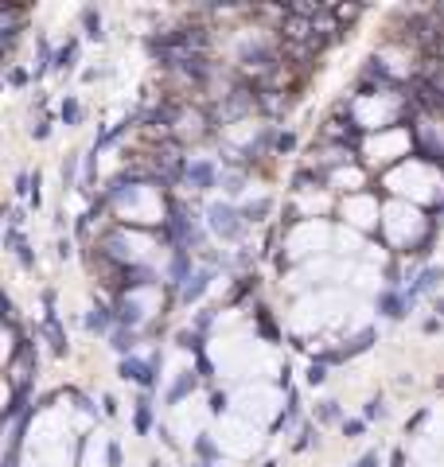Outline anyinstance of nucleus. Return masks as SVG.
Returning <instances> with one entry per match:
<instances>
[{
    "label": "nucleus",
    "mask_w": 444,
    "mask_h": 467,
    "mask_svg": "<svg viewBox=\"0 0 444 467\" xmlns=\"http://www.w3.org/2000/svg\"><path fill=\"white\" fill-rule=\"evenodd\" d=\"M378 308H382L390 320H398V315H406V308H409V300L406 296H398V292H382V300H378Z\"/></svg>",
    "instance_id": "nucleus-7"
},
{
    "label": "nucleus",
    "mask_w": 444,
    "mask_h": 467,
    "mask_svg": "<svg viewBox=\"0 0 444 467\" xmlns=\"http://www.w3.org/2000/svg\"><path fill=\"white\" fill-rule=\"evenodd\" d=\"M370 343H374V327L359 331V335L347 343V350H343V358H351V355H363V350H370Z\"/></svg>",
    "instance_id": "nucleus-12"
},
{
    "label": "nucleus",
    "mask_w": 444,
    "mask_h": 467,
    "mask_svg": "<svg viewBox=\"0 0 444 467\" xmlns=\"http://www.w3.org/2000/svg\"><path fill=\"white\" fill-rule=\"evenodd\" d=\"M0 28H4V36H20V28H23V8H4V12H0Z\"/></svg>",
    "instance_id": "nucleus-10"
},
{
    "label": "nucleus",
    "mask_w": 444,
    "mask_h": 467,
    "mask_svg": "<svg viewBox=\"0 0 444 467\" xmlns=\"http://www.w3.org/2000/svg\"><path fill=\"white\" fill-rule=\"evenodd\" d=\"M343 432H347V436H359V432H363V421H347L343 424Z\"/></svg>",
    "instance_id": "nucleus-30"
},
{
    "label": "nucleus",
    "mask_w": 444,
    "mask_h": 467,
    "mask_svg": "<svg viewBox=\"0 0 444 467\" xmlns=\"http://www.w3.org/2000/svg\"><path fill=\"white\" fill-rule=\"evenodd\" d=\"M133 343H137V339H133V331H117V335H113V347H117L125 358H129V350H133Z\"/></svg>",
    "instance_id": "nucleus-20"
},
{
    "label": "nucleus",
    "mask_w": 444,
    "mask_h": 467,
    "mask_svg": "<svg viewBox=\"0 0 444 467\" xmlns=\"http://www.w3.org/2000/svg\"><path fill=\"white\" fill-rule=\"evenodd\" d=\"M222 409H226V394H215L211 397V413H222Z\"/></svg>",
    "instance_id": "nucleus-29"
},
{
    "label": "nucleus",
    "mask_w": 444,
    "mask_h": 467,
    "mask_svg": "<svg viewBox=\"0 0 444 467\" xmlns=\"http://www.w3.org/2000/svg\"><path fill=\"white\" fill-rule=\"evenodd\" d=\"M242 63L245 66H253V70H265V66H273L277 63V55L269 51V47H242Z\"/></svg>",
    "instance_id": "nucleus-5"
},
{
    "label": "nucleus",
    "mask_w": 444,
    "mask_h": 467,
    "mask_svg": "<svg viewBox=\"0 0 444 467\" xmlns=\"http://www.w3.org/2000/svg\"><path fill=\"white\" fill-rule=\"evenodd\" d=\"M184 70L191 74V78H207V74H211V66H207V58H203V55H191V58L184 63Z\"/></svg>",
    "instance_id": "nucleus-16"
},
{
    "label": "nucleus",
    "mask_w": 444,
    "mask_h": 467,
    "mask_svg": "<svg viewBox=\"0 0 444 467\" xmlns=\"http://www.w3.org/2000/svg\"><path fill=\"white\" fill-rule=\"evenodd\" d=\"M339 416V409H335V402H324V409H319V421H335Z\"/></svg>",
    "instance_id": "nucleus-26"
},
{
    "label": "nucleus",
    "mask_w": 444,
    "mask_h": 467,
    "mask_svg": "<svg viewBox=\"0 0 444 467\" xmlns=\"http://www.w3.org/2000/svg\"><path fill=\"white\" fill-rule=\"evenodd\" d=\"M179 347H187V350H199V347H203L199 331H179Z\"/></svg>",
    "instance_id": "nucleus-22"
},
{
    "label": "nucleus",
    "mask_w": 444,
    "mask_h": 467,
    "mask_svg": "<svg viewBox=\"0 0 444 467\" xmlns=\"http://www.w3.org/2000/svg\"><path fill=\"white\" fill-rule=\"evenodd\" d=\"M63 121H67V125H74V121H78V102H74V98H70L67 105H63Z\"/></svg>",
    "instance_id": "nucleus-25"
},
{
    "label": "nucleus",
    "mask_w": 444,
    "mask_h": 467,
    "mask_svg": "<svg viewBox=\"0 0 444 467\" xmlns=\"http://www.w3.org/2000/svg\"><path fill=\"white\" fill-rule=\"evenodd\" d=\"M355 467H378V452H366V456H363V460H359V463H355Z\"/></svg>",
    "instance_id": "nucleus-31"
},
{
    "label": "nucleus",
    "mask_w": 444,
    "mask_h": 467,
    "mask_svg": "<svg viewBox=\"0 0 444 467\" xmlns=\"http://www.w3.org/2000/svg\"><path fill=\"white\" fill-rule=\"evenodd\" d=\"M335 16H339V20H355V16H359V4H347V8H339Z\"/></svg>",
    "instance_id": "nucleus-27"
},
{
    "label": "nucleus",
    "mask_w": 444,
    "mask_h": 467,
    "mask_svg": "<svg viewBox=\"0 0 444 467\" xmlns=\"http://www.w3.org/2000/svg\"><path fill=\"white\" fill-rule=\"evenodd\" d=\"M31 132H36V140H43L47 132H51V125H47V121H39V125H36V129H31Z\"/></svg>",
    "instance_id": "nucleus-34"
},
{
    "label": "nucleus",
    "mask_w": 444,
    "mask_h": 467,
    "mask_svg": "<svg viewBox=\"0 0 444 467\" xmlns=\"http://www.w3.org/2000/svg\"><path fill=\"white\" fill-rule=\"evenodd\" d=\"M324 378H327V366H324V362H312V366H308V382H312V386H319Z\"/></svg>",
    "instance_id": "nucleus-23"
},
{
    "label": "nucleus",
    "mask_w": 444,
    "mask_h": 467,
    "mask_svg": "<svg viewBox=\"0 0 444 467\" xmlns=\"http://www.w3.org/2000/svg\"><path fill=\"white\" fill-rule=\"evenodd\" d=\"M82 23H86V36L90 39H102L105 31H102V16L94 12V8H86V12H82Z\"/></svg>",
    "instance_id": "nucleus-15"
},
{
    "label": "nucleus",
    "mask_w": 444,
    "mask_h": 467,
    "mask_svg": "<svg viewBox=\"0 0 444 467\" xmlns=\"http://www.w3.org/2000/svg\"><path fill=\"white\" fill-rule=\"evenodd\" d=\"M296 145V140L289 137V132H285V137H277V148H281V152H289V148Z\"/></svg>",
    "instance_id": "nucleus-33"
},
{
    "label": "nucleus",
    "mask_w": 444,
    "mask_h": 467,
    "mask_svg": "<svg viewBox=\"0 0 444 467\" xmlns=\"http://www.w3.org/2000/svg\"><path fill=\"white\" fill-rule=\"evenodd\" d=\"M199 456H215V444H211V440H207V436H203V440H199Z\"/></svg>",
    "instance_id": "nucleus-35"
},
{
    "label": "nucleus",
    "mask_w": 444,
    "mask_h": 467,
    "mask_svg": "<svg viewBox=\"0 0 444 467\" xmlns=\"http://www.w3.org/2000/svg\"><path fill=\"white\" fill-rule=\"evenodd\" d=\"M148 429H152V409H148V402H137V432Z\"/></svg>",
    "instance_id": "nucleus-19"
},
{
    "label": "nucleus",
    "mask_w": 444,
    "mask_h": 467,
    "mask_svg": "<svg viewBox=\"0 0 444 467\" xmlns=\"http://www.w3.org/2000/svg\"><path fill=\"white\" fill-rule=\"evenodd\" d=\"M207 280H211V273H195V277H191V280H187V285H184V288H179V296H184V300H187V304H191V300H199V296H203V292H207Z\"/></svg>",
    "instance_id": "nucleus-9"
},
{
    "label": "nucleus",
    "mask_w": 444,
    "mask_h": 467,
    "mask_svg": "<svg viewBox=\"0 0 444 467\" xmlns=\"http://www.w3.org/2000/svg\"><path fill=\"white\" fill-rule=\"evenodd\" d=\"M184 179L191 183V187L207 191V187H215V168H211L207 160H195V164H187L184 168Z\"/></svg>",
    "instance_id": "nucleus-3"
},
{
    "label": "nucleus",
    "mask_w": 444,
    "mask_h": 467,
    "mask_svg": "<svg viewBox=\"0 0 444 467\" xmlns=\"http://www.w3.org/2000/svg\"><path fill=\"white\" fill-rule=\"evenodd\" d=\"M281 36L289 39V43H312L316 39V23L312 20H304V16H285V23H281Z\"/></svg>",
    "instance_id": "nucleus-2"
},
{
    "label": "nucleus",
    "mask_w": 444,
    "mask_h": 467,
    "mask_svg": "<svg viewBox=\"0 0 444 467\" xmlns=\"http://www.w3.org/2000/svg\"><path fill=\"white\" fill-rule=\"evenodd\" d=\"M382 413H386L382 402H370V405H366V421H374V416H382Z\"/></svg>",
    "instance_id": "nucleus-28"
},
{
    "label": "nucleus",
    "mask_w": 444,
    "mask_h": 467,
    "mask_svg": "<svg viewBox=\"0 0 444 467\" xmlns=\"http://www.w3.org/2000/svg\"><path fill=\"white\" fill-rule=\"evenodd\" d=\"M74 58H78V43H67L59 55H55V66H59V70H70Z\"/></svg>",
    "instance_id": "nucleus-18"
},
{
    "label": "nucleus",
    "mask_w": 444,
    "mask_h": 467,
    "mask_svg": "<svg viewBox=\"0 0 444 467\" xmlns=\"http://www.w3.org/2000/svg\"><path fill=\"white\" fill-rule=\"evenodd\" d=\"M269 211H273V203H269V199H261V203H253L250 211L242 214V219H245V222H253V219H261V214H269Z\"/></svg>",
    "instance_id": "nucleus-21"
},
{
    "label": "nucleus",
    "mask_w": 444,
    "mask_h": 467,
    "mask_svg": "<svg viewBox=\"0 0 444 467\" xmlns=\"http://www.w3.org/2000/svg\"><path fill=\"white\" fill-rule=\"evenodd\" d=\"M203 467H215V463H203Z\"/></svg>",
    "instance_id": "nucleus-39"
},
{
    "label": "nucleus",
    "mask_w": 444,
    "mask_h": 467,
    "mask_svg": "<svg viewBox=\"0 0 444 467\" xmlns=\"http://www.w3.org/2000/svg\"><path fill=\"white\" fill-rule=\"evenodd\" d=\"M211 226H215L222 238H242V230H245V222L238 219L234 211H230V206H211Z\"/></svg>",
    "instance_id": "nucleus-1"
},
{
    "label": "nucleus",
    "mask_w": 444,
    "mask_h": 467,
    "mask_svg": "<svg viewBox=\"0 0 444 467\" xmlns=\"http://www.w3.org/2000/svg\"><path fill=\"white\" fill-rule=\"evenodd\" d=\"M70 175H74V156H70L67 164H63V183H67V187H70Z\"/></svg>",
    "instance_id": "nucleus-32"
},
{
    "label": "nucleus",
    "mask_w": 444,
    "mask_h": 467,
    "mask_svg": "<svg viewBox=\"0 0 444 467\" xmlns=\"http://www.w3.org/2000/svg\"><path fill=\"white\" fill-rule=\"evenodd\" d=\"M121 285H125V288L152 285V269H144V265H125V269H121Z\"/></svg>",
    "instance_id": "nucleus-6"
},
{
    "label": "nucleus",
    "mask_w": 444,
    "mask_h": 467,
    "mask_svg": "<svg viewBox=\"0 0 444 467\" xmlns=\"http://www.w3.org/2000/svg\"><path fill=\"white\" fill-rule=\"evenodd\" d=\"M191 389H195V378H191V374H184V378H179L176 386L168 389V402H171V405H176V402H184V397L191 394Z\"/></svg>",
    "instance_id": "nucleus-14"
},
{
    "label": "nucleus",
    "mask_w": 444,
    "mask_h": 467,
    "mask_svg": "<svg viewBox=\"0 0 444 467\" xmlns=\"http://www.w3.org/2000/svg\"><path fill=\"white\" fill-rule=\"evenodd\" d=\"M8 78H12V86H23V82H28V74H23V70H12Z\"/></svg>",
    "instance_id": "nucleus-37"
},
{
    "label": "nucleus",
    "mask_w": 444,
    "mask_h": 467,
    "mask_svg": "<svg viewBox=\"0 0 444 467\" xmlns=\"http://www.w3.org/2000/svg\"><path fill=\"white\" fill-rule=\"evenodd\" d=\"M171 280H176L179 288H184L187 280H191V261H187V253H184V249H179V253H176V261H171Z\"/></svg>",
    "instance_id": "nucleus-11"
},
{
    "label": "nucleus",
    "mask_w": 444,
    "mask_h": 467,
    "mask_svg": "<svg viewBox=\"0 0 444 467\" xmlns=\"http://www.w3.org/2000/svg\"><path fill=\"white\" fill-rule=\"evenodd\" d=\"M117 320H121V323H137V320H141V308H137V300H121V304H117Z\"/></svg>",
    "instance_id": "nucleus-17"
},
{
    "label": "nucleus",
    "mask_w": 444,
    "mask_h": 467,
    "mask_svg": "<svg viewBox=\"0 0 444 467\" xmlns=\"http://www.w3.org/2000/svg\"><path fill=\"white\" fill-rule=\"evenodd\" d=\"M440 280H444V273H440V269H425V273H421V280H417V285H413V288H409V296H406V300H409V304H413V300H417V296H421V292H429V288H437V285H440Z\"/></svg>",
    "instance_id": "nucleus-8"
},
{
    "label": "nucleus",
    "mask_w": 444,
    "mask_h": 467,
    "mask_svg": "<svg viewBox=\"0 0 444 467\" xmlns=\"http://www.w3.org/2000/svg\"><path fill=\"white\" fill-rule=\"evenodd\" d=\"M110 323H113L110 308H94V312L86 315V327H90V331H110Z\"/></svg>",
    "instance_id": "nucleus-13"
},
{
    "label": "nucleus",
    "mask_w": 444,
    "mask_h": 467,
    "mask_svg": "<svg viewBox=\"0 0 444 467\" xmlns=\"http://www.w3.org/2000/svg\"><path fill=\"white\" fill-rule=\"evenodd\" d=\"M117 463H121V448L110 444V467H117Z\"/></svg>",
    "instance_id": "nucleus-36"
},
{
    "label": "nucleus",
    "mask_w": 444,
    "mask_h": 467,
    "mask_svg": "<svg viewBox=\"0 0 444 467\" xmlns=\"http://www.w3.org/2000/svg\"><path fill=\"white\" fill-rule=\"evenodd\" d=\"M0 320L16 323V308H12V300H8V296H0Z\"/></svg>",
    "instance_id": "nucleus-24"
},
{
    "label": "nucleus",
    "mask_w": 444,
    "mask_h": 467,
    "mask_svg": "<svg viewBox=\"0 0 444 467\" xmlns=\"http://www.w3.org/2000/svg\"><path fill=\"white\" fill-rule=\"evenodd\" d=\"M4 467H16V452H8V456H4Z\"/></svg>",
    "instance_id": "nucleus-38"
},
{
    "label": "nucleus",
    "mask_w": 444,
    "mask_h": 467,
    "mask_svg": "<svg viewBox=\"0 0 444 467\" xmlns=\"http://www.w3.org/2000/svg\"><path fill=\"white\" fill-rule=\"evenodd\" d=\"M152 374H156V358L152 362H141V358H125V362H121V378H133V382L152 386Z\"/></svg>",
    "instance_id": "nucleus-4"
}]
</instances>
